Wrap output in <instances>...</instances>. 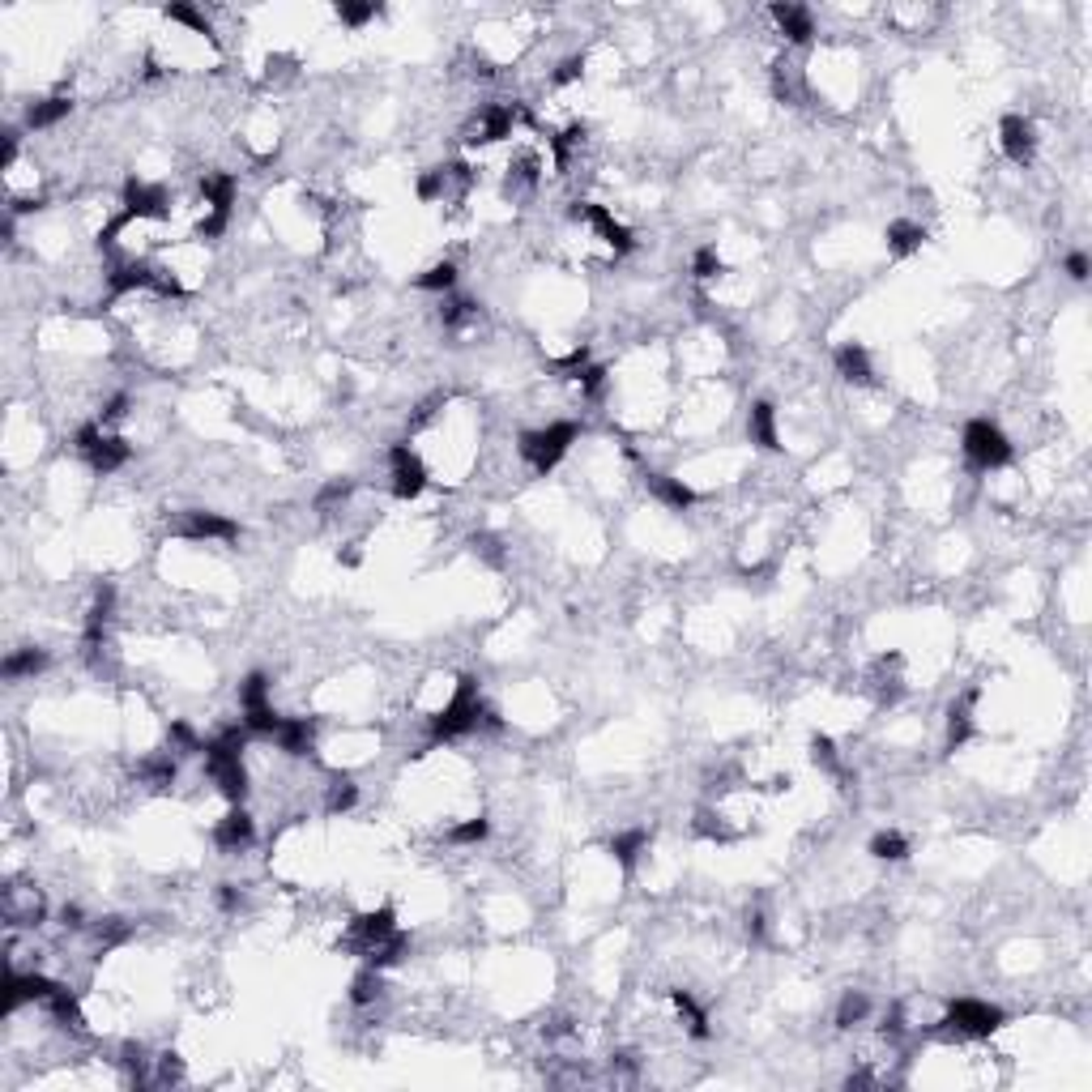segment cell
Listing matches in <instances>:
<instances>
[{
  "instance_id": "32",
  "label": "cell",
  "mask_w": 1092,
  "mask_h": 1092,
  "mask_svg": "<svg viewBox=\"0 0 1092 1092\" xmlns=\"http://www.w3.org/2000/svg\"><path fill=\"white\" fill-rule=\"evenodd\" d=\"M487 832H491V823L483 816H474V819H462L457 828H448V841L453 845H478V841H487Z\"/></svg>"
},
{
  "instance_id": "12",
  "label": "cell",
  "mask_w": 1092,
  "mask_h": 1092,
  "mask_svg": "<svg viewBox=\"0 0 1092 1092\" xmlns=\"http://www.w3.org/2000/svg\"><path fill=\"white\" fill-rule=\"evenodd\" d=\"M252 837H256V823H252L248 811H227V816L218 819V828H213V845H218L222 853L248 850Z\"/></svg>"
},
{
  "instance_id": "4",
  "label": "cell",
  "mask_w": 1092,
  "mask_h": 1092,
  "mask_svg": "<svg viewBox=\"0 0 1092 1092\" xmlns=\"http://www.w3.org/2000/svg\"><path fill=\"white\" fill-rule=\"evenodd\" d=\"M73 444H78V453L90 462V469H99V474H115V469L133 457V448H128L124 435H112L103 423H85Z\"/></svg>"
},
{
  "instance_id": "5",
  "label": "cell",
  "mask_w": 1092,
  "mask_h": 1092,
  "mask_svg": "<svg viewBox=\"0 0 1092 1092\" xmlns=\"http://www.w3.org/2000/svg\"><path fill=\"white\" fill-rule=\"evenodd\" d=\"M567 218L572 222H581V227H589L597 235V240L606 243L610 252L615 256H624V252H631L636 248V240H631V231L624 227V222L615 218V213H610L606 206H597V201H572V209H567Z\"/></svg>"
},
{
  "instance_id": "2",
  "label": "cell",
  "mask_w": 1092,
  "mask_h": 1092,
  "mask_svg": "<svg viewBox=\"0 0 1092 1092\" xmlns=\"http://www.w3.org/2000/svg\"><path fill=\"white\" fill-rule=\"evenodd\" d=\"M576 435H581L576 423H546V427H538V432L521 435L517 453L526 457V466L533 469V474H551V469L567 457V448L576 444Z\"/></svg>"
},
{
  "instance_id": "22",
  "label": "cell",
  "mask_w": 1092,
  "mask_h": 1092,
  "mask_svg": "<svg viewBox=\"0 0 1092 1092\" xmlns=\"http://www.w3.org/2000/svg\"><path fill=\"white\" fill-rule=\"evenodd\" d=\"M43 666H48V653H43V649H17V653H9V658H5L0 674H5L9 683H17V679H26V674H39Z\"/></svg>"
},
{
  "instance_id": "10",
  "label": "cell",
  "mask_w": 1092,
  "mask_h": 1092,
  "mask_svg": "<svg viewBox=\"0 0 1092 1092\" xmlns=\"http://www.w3.org/2000/svg\"><path fill=\"white\" fill-rule=\"evenodd\" d=\"M176 533L188 542H235L240 538V526H235L231 517H218V512H184V517L176 521Z\"/></svg>"
},
{
  "instance_id": "9",
  "label": "cell",
  "mask_w": 1092,
  "mask_h": 1092,
  "mask_svg": "<svg viewBox=\"0 0 1092 1092\" xmlns=\"http://www.w3.org/2000/svg\"><path fill=\"white\" fill-rule=\"evenodd\" d=\"M999 145H1003V154H1008L1015 167H1029L1037 158V128H1033L1029 115H1003Z\"/></svg>"
},
{
  "instance_id": "33",
  "label": "cell",
  "mask_w": 1092,
  "mask_h": 1092,
  "mask_svg": "<svg viewBox=\"0 0 1092 1092\" xmlns=\"http://www.w3.org/2000/svg\"><path fill=\"white\" fill-rule=\"evenodd\" d=\"M334 14H337V21H341V26L359 30V26H368V21L380 14V5H371V0H368V5H350V0H341V5L334 9Z\"/></svg>"
},
{
  "instance_id": "19",
  "label": "cell",
  "mask_w": 1092,
  "mask_h": 1092,
  "mask_svg": "<svg viewBox=\"0 0 1092 1092\" xmlns=\"http://www.w3.org/2000/svg\"><path fill=\"white\" fill-rule=\"evenodd\" d=\"M670 1003H674V1012H679V1020H683V1029H688V1037L704 1042V1037H709V1015H704L700 1003H695L688 990H670Z\"/></svg>"
},
{
  "instance_id": "25",
  "label": "cell",
  "mask_w": 1092,
  "mask_h": 1092,
  "mask_svg": "<svg viewBox=\"0 0 1092 1092\" xmlns=\"http://www.w3.org/2000/svg\"><path fill=\"white\" fill-rule=\"evenodd\" d=\"M645 845H649V828H631V832H619V837L610 841V853H615L624 866H631L640 853H645Z\"/></svg>"
},
{
  "instance_id": "11",
  "label": "cell",
  "mask_w": 1092,
  "mask_h": 1092,
  "mask_svg": "<svg viewBox=\"0 0 1092 1092\" xmlns=\"http://www.w3.org/2000/svg\"><path fill=\"white\" fill-rule=\"evenodd\" d=\"M171 209V197L163 184H145V179H128L124 184V218H163Z\"/></svg>"
},
{
  "instance_id": "27",
  "label": "cell",
  "mask_w": 1092,
  "mask_h": 1092,
  "mask_svg": "<svg viewBox=\"0 0 1092 1092\" xmlns=\"http://www.w3.org/2000/svg\"><path fill=\"white\" fill-rule=\"evenodd\" d=\"M866 1012H871V999H866L862 990H845V999L837 1008V1029H853V1024H862Z\"/></svg>"
},
{
  "instance_id": "37",
  "label": "cell",
  "mask_w": 1092,
  "mask_h": 1092,
  "mask_svg": "<svg viewBox=\"0 0 1092 1092\" xmlns=\"http://www.w3.org/2000/svg\"><path fill=\"white\" fill-rule=\"evenodd\" d=\"M179 1079H184L179 1054H163V1058H158V1084H179Z\"/></svg>"
},
{
  "instance_id": "28",
  "label": "cell",
  "mask_w": 1092,
  "mask_h": 1092,
  "mask_svg": "<svg viewBox=\"0 0 1092 1092\" xmlns=\"http://www.w3.org/2000/svg\"><path fill=\"white\" fill-rule=\"evenodd\" d=\"M359 802V786L350 777H334L329 781V798H325V807H329V816H341V811H350Z\"/></svg>"
},
{
  "instance_id": "14",
  "label": "cell",
  "mask_w": 1092,
  "mask_h": 1092,
  "mask_svg": "<svg viewBox=\"0 0 1092 1092\" xmlns=\"http://www.w3.org/2000/svg\"><path fill=\"white\" fill-rule=\"evenodd\" d=\"M832 363H837V376H845L850 384H875L871 355H866V346H858V341H845V346H837Z\"/></svg>"
},
{
  "instance_id": "13",
  "label": "cell",
  "mask_w": 1092,
  "mask_h": 1092,
  "mask_svg": "<svg viewBox=\"0 0 1092 1092\" xmlns=\"http://www.w3.org/2000/svg\"><path fill=\"white\" fill-rule=\"evenodd\" d=\"M773 21L789 43H811L816 39V14L807 5H773Z\"/></svg>"
},
{
  "instance_id": "20",
  "label": "cell",
  "mask_w": 1092,
  "mask_h": 1092,
  "mask_svg": "<svg viewBox=\"0 0 1092 1092\" xmlns=\"http://www.w3.org/2000/svg\"><path fill=\"white\" fill-rule=\"evenodd\" d=\"M69 112H73V99H69V94H51V99H39L35 107H30V112H26V124L35 128V133H39V128H56Z\"/></svg>"
},
{
  "instance_id": "16",
  "label": "cell",
  "mask_w": 1092,
  "mask_h": 1092,
  "mask_svg": "<svg viewBox=\"0 0 1092 1092\" xmlns=\"http://www.w3.org/2000/svg\"><path fill=\"white\" fill-rule=\"evenodd\" d=\"M747 435H752L755 448H764V453H777L781 448V435H777V410L768 401H755L752 414H747Z\"/></svg>"
},
{
  "instance_id": "26",
  "label": "cell",
  "mask_w": 1092,
  "mask_h": 1092,
  "mask_svg": "<svg viewBox=\"0 0 1092 1092\" xmlns=\"http://www.w3.org/2000/svg\"><path fill=\"white\" fill-rule=\"evenodd\" d=\"M380 990H384V981H380V969H363L355 981H350V1003H355V1008H368V1003H376L380 999Z\"/></svg>"
},
{
  "instance_id": "3",
  "label": "cell",
  "mask_w": 1092,
  "mask_h": 1092,
  "mask_svg": "<svg viewBox=\"0 0 1092 1092\" xmlns=\"http://www.w3.org/2000/svg\"><path fill=\"white\" fill-rule=\"evenodd\" d=\"M960 448H965V457H969L973 469H999V466L1012 462V440L1003 435V427L990 423V419H973L965 427V440H960Z\"/></svg>"
},
{
  "instance_id": "6",
  "label": "cell",
  "mask_w": 1092,
  "mask_h": 1092,
  "mask_svg": "<svg viewBox=\"0 0 1092 1092\" xmlns=\"http://www.w3.org/2000/svg\"><path fill=\"white\" fill-rule=\"evenodd\" d=\"M944 1029H951L956 1037H990L994 1029H1003V1012L990 1008L981 999H951L944 1008Z\"/></svg>"
},
{
  "instance_id": "30",
  "label": "cell",
  "mask_w": 1092,
  "mask_h": 1092,
  "mask_svg": "<svg viewBox=\"0 0 1092 1092\" xmlns=\"http://www.w3.org/2000/svg\"><path fill=\"white\" fill-rule=\"evenodd\" d=\"M270 704V679L265 674H248V679L240 683V709H265Z\"/></svg>"
},
{
  "instance_id": "8",
  "label": "cell",
  "mask_w": 1092,
  "mask_h": 1092,
  "mask_svg": "<svg viewBox=\"0 0 1092 1092\" xmlns=\"http://www.w3.org/2000/svg\"><path fill=\"white\" fill-rule=\"evenodd\" d=\"M517 128V107L512 103H487L483 112L474 115V124L466 128V145H491V142H504Z\"/></svg>"
},
{
  "instance_id": "29",
  "label": "cell",
  "mask_w": 1092,
  "mask_h": 1092,
  "mask_svg": "<svg viewBox=\"0 0 1092 1092\" xmlns=\"http://www.w3.org/2000/svg\"><path fill=\"white\" fill-rule=\"evenodd\" d=\"M163 17H167V21H179V26H188L192 35H206V39H213L209 17L201 14V9H192V5H167V9H163Z\"/></svg>"
},
{
  "instance_id": "7",
  "label": "cell",
  "mask_w": 1092,
  "mask_h": 1092,
  "mask_svg": "<svg viewBox=\"0 0 1092 1092\" xmlns=\"http://www.w3.org/2000/svg\"><path fill=\"white\" fill-rule=\"evenodd\" d=\"M389 478H393V496L398 499H419L427 491V466L423 457L414 453L410 444H393L389 448Z\"/></svg>"
},
{
  "instance_id": "24",
  "label": "cell",
  "mask_w": 1092,
  "mask_h": 1092,
  "mask_svg": "<svg viewBox=\"0 0 1092 1092\" xmlns=\"http://www.w3.org/2000/svg\"><path fill=\"white\" fill-rule=\"evenodd\" d=\"M414 286H419V291H453L457 286V265L453 261H435L432 270H423L419 277H414Z\"/></svg>"
},
{
  "instance_id": "39",
  "label": "cell",
  "mask_w": 1092,
  "mask_h": 1092,
  "mask_svg": "<svg viewBox=\"0 0 1092 1092\" xmlns=\"http://www.w3.org/2000/svg\"><path fill=\"white\" fill-rule=\"evenodd\" d=\"M218 905L227 909V914H231V909H240V887H235V883H222V887H218Z\"/></svg>"
},
{
  "instance_id": "36",
  "label": "cell",
  "mask_w": 1092,
  "mask_h": 1092,
  "mask_svg": "<svg viewBox=\"0 0 1092 1092\" xmlns=\"http://www.w3.org/2000/svg\"><path fill=\"white\" fill-rule=\"evenodd\" d=\"M581 78H585V56H567V60H560V69L551 73V85H572Z\"/></svg>"
},
{
  "instance_id": "23",
  "label": "cell",
  "mask_w": 1092,
  "mask_h": 1092,
  "mask_svg": "<svg viewBox=\"0 0 1092 1092\" xmlns=\"http://www.w3.org/2000/svg\"><path fill=\"white\" fill-rule=\"evenodd\" d=\"M176 773H179V764H176V755H171V752L145 759V764L137 768V777H142L149 789H171V786H176Z\"/></svg>"
},
{
  "instance_id": "18",
  "label": "cell",
  "mask_w": 1092,
  "mask_h": 1092,
  "mask_svg": "<svg viewBox=\"0 0 1092 1092\" xmlns=\"http://www.w3.org/2000/svg\"><path fill=\"white\" fill-rule=\"evenodd\" d=\"M645 483H649L653 496H658L666 508H674V512H688V508L695 504V491H691L688 483H683V478H670V474H649Z\"/></svg>"
},
{
  "instance_id": "21",
  "label": "cell",
  "mask_w": 1092,
  "mask_h": 1092,
  "mask_svg": "<svg viewBox=\"0 0 1092 1092\" xmlns=\"http://www.w3.org/2000/svg\"><path fill=\"white\" fill-rule=\"evenodd\" d=\"M926 243V231L917 222H892L887 227V252L892 256H914Z\"/></svg>"
},
{
  "instance_id": "34",
  "label": "cell",
  "mask_w": 1092,
  "mask_h": 1092,
  "mask_svg": "<svg viewBox=\"0 0 1092 1092\" xmlns=\"http://www.w3.org/2000/svg\"><path fill=\"white\" fill-rule=\"evenodd\" d=\"M811 759H816V768H823V773L841 777V755H837V747H832V738H823V734L811 738Z\"/></svg>"
},
{
  "instance_id": "31",
  "label": "cell",
  "mask_w": 1092,
  "mask_h": 1092,
  "mask_svg": "<svg viewBox=\"0 0 1092 1092\" xmlns=\"http://www.w3.org/2000/svg\"><path fill=\"white\" fill-rule=\"evenodd\" d=\"M871 853L880 862H901L905 853H909V841L901 837V832H880V837L871 841Z\"/></svg>"
},
{
  "instance_id": "1",
  "label": "cell",
  "mask_w": 1092,
  "mask_h": 1092,
  "mask_svg": "<svg viewBox=\"0 0 1092 1092\" xmlns=\"http://www.w3.org/2000/svg\"><path fill=\"white\" fill-rule=\"evenodd\" d=\"M483 713H487V704L478 700V683L462 679L453 691V700L432 717V743H453V738L478 730V725H483Z\"/></svg>"
},
{
  "instance_id": "35",
  "label": "cell",
  "mask_w": 1092,
  "mask_h": 1092,
  "mask_svg": "<svg viewBox=\"0 0 1092 1092\" xmlns=\"http://www.w3.org/2000/svg\"><path fill=\"white\" fill-rule=\"evenodd\" d=\"M691 273L700 277V282H709V277H717V273H722V256H717V248H713V243H704V248L691 256Z\"/></svg>"
},
{
  "instance_id": "17",
  "label": "cell",
  "mask_w": 1092,
  "mask_h": 1092,
  "mask_svg": "<svg viewBox=\"0 0 1092 1092\" xmlns=\"http://www.w3.org/2000/svg\"><path fill=\"white\" fill-rule=\"evenodd\" d=\"M973 704H978V688L965 691L956 704L947 709V752H960L973 734Z\"/></svg>"
},
{
  "instance_id": "15",
  "label": "cell",
  "mask_w": 1092,
  "mask_h": 1092,
  "mask_svg": "<svg viewBox=\"0 0 1092 1092\" xmlns=\"http://www.w3.org/2000/svg\"><path fill=\"white\" fill-rule=\"evenodd\" d=\"M277 747H282L286 755H312L316 747V725L307 722V717H282V725H277Z\"/></svg>"
},
{
  "instance_id": "38",
  "label": "cell",
  "mask_w": 1092,
  "mask_h": 1092,
  "mask_svg": "<svg viewBox=\"0 0 1092 1092\" xmlns=\"http://www.w3.org/2000/svg\"><path fill=\"white\" fill-rule=\"evenodd\" d=\"M1067 273H1072V282H1088V256L1084 252L1067 256Z\"/></svg>"
}]
</instances>
